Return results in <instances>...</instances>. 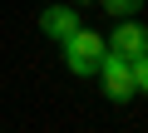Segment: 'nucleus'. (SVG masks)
Returning a JSON list of instances; mask_svg holds the SVG:
<instances>
[{
    "mask_svg": "<svg viewBox=\"0 0 148 133\" xmlns=\"http://www.w3.org/2000/svg\"><path fill=\"white\" fill-rule=\"evenodd\" d=\"M99 84H104V94L114 99V104H133L138 99V84H133V64L123 59V54H104V64H99Z\"/></svg>",
    "mask_w": 148,
    "mask_h": 133,
    "instance_id": "nucleus-2",
    "label": "nucleus"
},
{
    "mask_svg": "<svg viewBox=\"0 0 148 133\" xmlns=\"http://www.w3.org/2000/svg\"><path fill=\"white\" fill-rule=\"evenodd\" d=\"M40 30H45L49 40H64L69 30H79V5H69V0L45 5V10H40Z\"/></svg>",
    "mask_w": 148,
    "mask_h": 133,
    "instance_id": "nucleus-4",
    "label": "nucleus"
},
{
    "mask_svg": "<svg viewBox=\"0 0 148 133\" xmlns=\"http://www.w3.org/2000/svg\"><path fill=\"white\" fill-rule=\"evenodd\" d=\"M74 5H94V0H74Z\"/></svg>",
    "mask_w": 148,
    "mask_h": 133,
    "instance_id": "nucleus-7",
    "label": "nucleus"
},
{
    "mask_svg": "<svg viewBox=\"0 0 148 133\" xmlns=\"http://www.w3.org/2000/svg\"><path fill=\"white\" fill-rule=\"evenodd\" d=\"M109 49H114V54H123V59L143 54V49H148V30H143L133 15H123V20H119V30H109Z\"/></svg>",
    "mask_w": 148,
    "mask_h": 133,
    "instance_id": "nucleus-3",
    "label": "nucleus"
},
{
    "mask_svg": "<svg viewBox=\"0 0 148 133\" xmlns=\"http://www.w3.org/2000/svg\"><path fill=\"white\" fill-rule=\"evenodd\" d=\"M99 5H104V15L123 20V15H138V10H143V0H99Z\"/></svg>",
    "mask_w": 148,
    "mask_h": 133,
    "instance_id": "nucleus-5",
    "label": "nucleus"
},
{
    "mask_svg": "<svg viewBox=\"0 0 148 133\" xmlns=\"http://www.w3.org/2000/svg\"><path fill=\"white\" fill-rule=\"evenodd\" d=\"M128 64H133V84H138V94H148V49H143V54H133Z\"/></svg>",
    "mask_w": 148,
    "mask_h": 133,
    "instance_id": "nucleus-6",
    "label": "nucleus"
},
{
    "mask_svg": "<svg viewBox=\"0 0 148 133\" xmlns=\"http://www.w3.org/2000/svg\"><path fill=\"white\" fill-rule=\"evenodd\" d=\"M59 54H64V69L69 74H99V64H104V54H109V40L99 35V30H69L64 40H59Z\"/></svg>",
    "mask_w": 148,
    "mask_h": 133,
    "instance_id": "nucleus-1",
    "label": "nucleus"
}]
</instances>
